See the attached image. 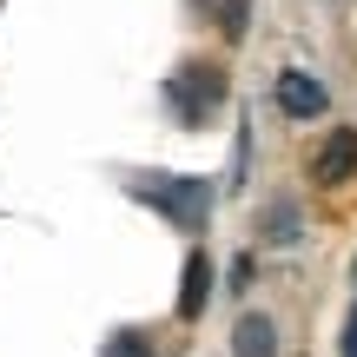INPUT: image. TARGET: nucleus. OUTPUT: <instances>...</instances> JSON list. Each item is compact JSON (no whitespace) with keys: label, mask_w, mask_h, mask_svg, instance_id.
<instances>
[{"label":"nucleus","mask_w":357,"mask_h":357,"mask_svg":"<svg viewBox=\"0 0 357 357\" xmlns=\"http://www.w3.org/2000/svg\"><path fill=\"white\" fill-rule=\"evenodd\" d=\"M139 199H153L159 212L172 218L178 231H199L212 218V178H185V172H153V178H132Z\"/></svg>","instance_id":"1"},{"label":"nucleus","mask_w":357,"mask_h":357,"mask_svg":"<svg viewBox=\"0 0 357 357\" xmlns=\"http://www.w3.org/2000/svg\"><path fill=\"white\" fill-rule=\"evenodd\" d=\"M166 100H172V113L185 119V126H199V119L212 113L218 100H225V79H218L212 66H185V73L166 79Z\"/></svg>","instance_id":"2"},{"label":"nucleus","mask_w":357,"mask_h":357,"mask_svg":"<svg viewBox=\"0 0 357 357\" xmlns=\"http://www.w3.org/2000/svg\"><path fill=\"white\" fill-rule=\"evenodd\" d=\"M278 106H284L291 119H318L324 106H331V93H324L311 73H278Z\"/></svg>","instance_id":"3"},{"label":"nucleus","mask_w":357,"mask_h":357,"mask_svg":"<svg viewBox=\"0 0 357 357\" xmlns=\"http://www.w3.org/2000/svg\"><path fill=\"white\" fill-rule=\"evenodd\" d=\"M351 172H357V132H331L324 153L311 159V178H318V185H344Z\"/></svg>","instance_id":"4"},{"label":"nucleus","mask_w":357,"mask_h":357,"mask_svg":"<svg viewBox=\"0 0 357 357\" xmlns=\"http://www.w3.org/2000/svg\"><path fill=\"white\" fill-rule=\"evenodd\" d=\"M205 291H212V265H205V252H192L185 258V291H178V318H199Z\"/></svg>","instance_id":"5"},{"label":"nucleus","mask_w":357,"mask_h":357,"mask_svg":"<svg viewBox=\"0 0 357 357\" xmlns=\"http://www.w3.org/2000/svg\"><path fill=\"white\" fill-rule=\"evenodd\" d=\"M231 357H271V324H265V318H245V324H238V344H231Z\"/></svg>","instance_id":"6"},{"label":"nucleus","mask_w":357,"mask_h":357,"mask_svg":"<svg viewBox=\"0 0 357 357\" xmlns=\"http://www.w3.org/2000/svg\"><path fill=\"white\" fill-rule=\"evenodd\" d=\"M106 357H146V344H139L132 331H119V337H113V351H106Z\"/></svg>","instance_id":"7"},{"label":"nucleus","mask_w":357,"mask_h":357,"mask_svg":"<svg viewBox=\"0 0 357 357\" xmlns=\"http://www.w3.org/2000/svg\"><path fill=\"white\" fill-rule=\"evenodd\" d=\"M344 357H357V311H351V324H344Z\"/></svg>","instance_id":"8"}]
</instances>
